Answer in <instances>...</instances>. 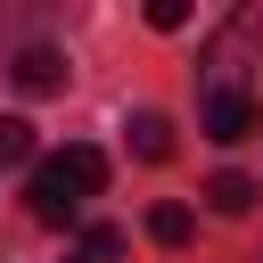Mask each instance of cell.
<instances>
[{
  "label": "cell",
  "instance_id": "cell-8",
  "mask_svg": "<svg viewBox=\"0 0 263 263\" xmlns=\"http://www.w3.org/2000/svg\"><path fill=\"white\" fill-rule=\"evenodd\" d=\"M148 25H156V33H181V25H189V0H148Z\"/></svg>",
  "mask_w": 263,
  "mask_h": 263
},
{
  "label": "cell",
  "instance_id": "cell-4",
  "mask_svg": "<svg viewBox=\"0 0 263 263\" xmlns=\"http://www.w3.org/2000/svg\"><path fill=\"white\" fill-rule=\"evenodd\" d=\"M123 132H132V156H148V164H164V156H173V123H164L156 107H140Z\"/></svg>",
  "mask_w": 263,
  "mask_h": 263
},
{
  "label": "cell",
  "instance_id": "cell-1",
  "mask_svg": "<svg viewBox=\"0 0 263 263\" xmlns=\"http://www.w3.org/2000/svg\"><path fill=\"white\" fill-rule=\"evenodd\" d=\"M107 189V156L90 148V140H74V148H49L41 164H33V181H25V197H33V222H49V230H66L90 197Z\"/></svg>",
  "mask_w": 263,
  "mask_h": 263
},
{
  "label": "cell",
  "instance_id": "cell-6",
  "mask_svg": "<svg viewBox=\"0 0 263 263\" xmlns=\"http://www.w3.org/2000/svg\"><path fill=\"white\" fill-rule=\"evenodd\" d=\"M189 230H197L189 205H148V238H156V247H189Z\"/></svg>",
  "mask_w": 263,
  "mask_h": 263
},
{
  "label": "cell",
  "instance_id": "cell-2",
  "mask_svg": "<svg viewBox=\"0 0 263 263\" xmlns=\"http://www.w3.org/2000/svg\"><path fill=\"white\" fill-rule=\"evenodd\" d=\"M247 132H255V99L230 82V66H214V74H205V140L230 148V140H247Z\"/></svg>",
  "mask_w": 263,
  "mask_h": 263
},
{
  "label": "cell",
  "instance_id": "cell-9",
  "mask_svg": "<svg viewBox=\"0 0 263 263\" xmlns=\"http://www.w3.org/2000/svg\"><path fill=\"white\" fill-rule=\"evenodd\" d=\"M66 263H99V255H66Z\"/></svg>",
  "mask_w": 263,
  "mask_h": 263
},
{
  "label": "cell",
  "instance_id": "cell-3",
  "mask_svg": "<svg viewBox=\"0 0 263 263\" xmlns=\"http://www.w3.org/2000/svg\"><path fill=\"white\" fill-rule=\"evenodd\" d=\"M8 74H16V90H25V99H49V90H66V58H58L49 41L16 49V66H8Z\"/></svg>",
  "mask_w": 263,
  "mask_h": 263
},
{
  "label": "cell",
  "instance_id": "cell-7",
  "mask_svg": "<svg viewBox=\"0 0 263 263\" xmlns=\"http://www.w3.org/2000/svg\"><path fill=\"white\" fill-rule=\"evenodd\" d=\"M33 156V123L25 115H0V164H25Z\"/></svg>",
  "mask_w": 263,
  "mask_h": 263
},
{
  "label": "cell",
  "instance_id": "cell-5",
  "mask_svg": "<svg viewBox=\"0 0 263 263\" xmlns=\"http://www.w3.org/2000/svg\"><path fill=\"white\" fill-rule=\"evenodd\" d=\"M255 197H263V189H255L247 173H214V181H205V205H214V214H255Z\"/></svg>",
  "mask_w": 263,
  "mask_h": 263
}]
</instances>
